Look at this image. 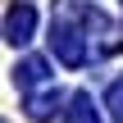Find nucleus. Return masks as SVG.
Here are the masks:
<instances>
[]
</instances>
